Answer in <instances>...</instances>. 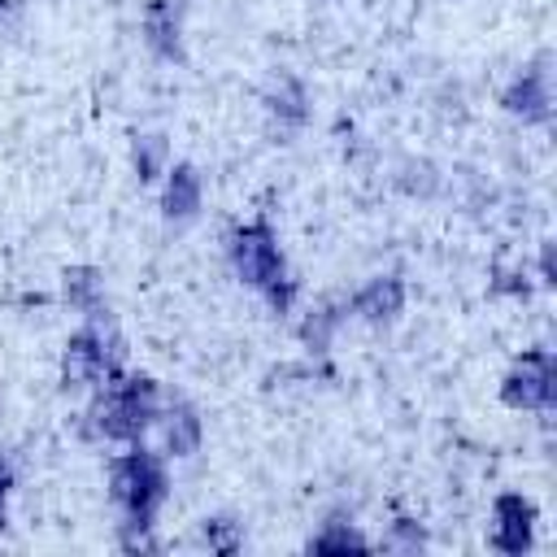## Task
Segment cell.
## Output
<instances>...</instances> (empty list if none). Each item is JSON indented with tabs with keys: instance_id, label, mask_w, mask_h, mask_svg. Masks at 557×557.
<instances>
[{
	"instance_id": "obj_9",
	"label": "cell",
	"mask_w": 557,
	"mask_h": 557,
	"mask_svg": "<svg viewBox=\"0 0 557 557\" xmlns=\"http://www.w3.org/2000/svg\"><path fill=\"white\" fill-rule=\"evenodd\" d=\"M144 35L148 48L165 61H183V39H178V9L170 0H152L144 9Z\"/></svg>"
},
{
	"instance_id": "obj_13",
	"label": "cell",
	"mask_w": 557,
	"mask_h": 557,
	"mask_svg": "<svg viewBox=\"0 0 557 557\" xmlns=\"http://www.w3.org/2000/svg\"><path fill=\"white\" fill-rule=\"evenodd\" d=\"M366 548H370V540L344 518L322 522V531L309 540V553H366Z\"/></svg>"
},
{
	"instance_id": "obj_4",
	"label": "cell",
	"mask_w": 557,
	"mask_h": 557,
	"mask_svg": "<svg viewBox=\"0 0 557 557\" xmlns=\"http://www.w3.org/2000/svg\"><path fill=\"white\" fill-rule=\"evenodd\" d=\"M231 265L257 292H265L274 278H283V252H278L270 222H248L231 235Z\"/></svg>"
},
{
	"instance_id": "obj_21",
	"label": "cell",
	"mask_w": 557,
	"mask_h": 557,
	"mask_svg": "<svg viewBox=\"0 0 557 557\" xmlns=\"http://www.w3.org/2000/svg\"><path fill=\"white\" fill-rule=\"evenodd\" d=\"M540 278H544V283H553V244H544V248H540Z\"/></svg>"
},
{
	"instance_id": "obj_18",
	"label": "cell",
	"mask_w": 557,
	"mask_h": 557,
	"mask_svg": "<svg viewBox=\"0 0 557 557\" xmlns=\"http://www.w3.org/2000/svg\"><path fill=\"white\" fill-rule=\"evenodd\" d=\"M392 548H400V553H418L422 544H426V531L413 522V518H396L392 522V540H387Z\"/></svg>"
},
{
	"instance_id": "obj_3",
	"label": "cell",
	"mask_w": 557,
	"mask_h": 557,
	"mask_svg": "<svg viewBox=\"0 0 557 557\" xmlns=\"http://www.w3.org/2000/svg\"><path fill=\"white\" fill-rule=\"evenodd\" d=\"M500 400L509 409H540L548 413L557 405V361L548 348H531L522 352L509 374L500 379Z\"/></svg>"
},
{
	"instance_id": "obj_2",
	"label": "cell",
	"mask_w": 557,
	"mask_h": 557,
	"mask_svg": "<svg viewBox=\"0 0 557 557\" xmlns=\"http://www.w3.org/2000/svg\"><path fill=\"white\" fill-rule=\"evenodd\" d=\"M157 418V383L148 374H131L122 379L104 400H96L91 409V422L104 440H122V444H135Z\"/></svg>"
},
{
	"instance_id": "obj_20",
	"label": "cell",
	"mask_w": 557,
	"mask_h": 557,
	"mask_svg": "<svg viewBox=\"0 0 557 557\" xmlns=\"http://www.w3.org/2000/svg\"><path fill=\"white\" fill-rule=\"evenodd\" d=\"M9 487H13V470H9V461L0 457V522H4V496H9Z\"/></svg>"
},
{
	"instance_id": "obj_17",
	"label": "cell",
	"mask_w": 557,
	"mask_h": 557,
	"mask_svg": "<svg viewBox=\"0 0 557 557\" xmlns=\"http://www.w3.org/2000/svg\"><path fill=\"white\" fill-rule=\"evenodd\" d=\"M335 318H339L335 309H322V313H313V318L300 326V339H305L313 352H322V348H326V339H331V331H335Z\"/></svg>"
},
{
	"instance_id": "obj_19",
	"label": "cell",
	"mask_w": 557,
	"mask_h": 557,
	"mask_svg": "<svg viewBox=\"0 0 557 557\" xmlns=\"http://www.w3.org/2000/svg\"><path fill=\"white\" fill-rule=\"evenodd\" d=\"M265 300L274 305V313H287L292 309V300H296V283L283 274V278H274L270 287H265Z\"/></svg>"
},
{
	"instance_id": "obj_16",
	"label": "cell",
	"mask_w": 557,
	"mask_h": 557,
	"mask_svg": "<svg viewBox=\"0 0 557 557\" xmlns=\"http://www.w3.org/2000/svg\"><path fill=\"white\" fill-rule=\"evenodd\" d=\"M205 544L222 557H231L244 540H239V522L235 518H205Z\"/></svg>"
},
{
	"instance_id": "obj_14",
	"label": "cell",
	"mask_w": 557,
	"mask_h": 557,
	"mask_svg": "<svg viewBox=\"0 0 557 557\" xmlns=\"http://www.w3.org/2000/svg\"><path fill=\"white\" fill-rule=\"evenodd\" d=\"M265 100H270V113H278V122L300 126L309 117V96H305V87L296 78H278V87Z\"/></svg>"
},
{
	"instance_id": "obj_6",
	"label": "cell",
	"mask_w": 557,
	"mask_h": 557,
	"mask_svg": "<svg viewBox=\"0 0 557 557\" xmlns=\"http://www.w3.org/2000/svg\"><path fill=\"white\" fill-rule=\"evenodd\" d=\"M535 540V505L522 492H500L492 500V548L505 557L531 553Z\"/></svg>"
},
{
	"instance_id": "obj_7",
	"label": "cell",
	"mask_w": 557,
	"mask_h": 557,
	"mask_svg": "<svg viewBox=\"0 0 557 557\" xmlns=\"http://www.w3.org/2000/svg\"><path fill=\"white\" fill-rule=\"evenodd\" d=\"M500 104H505L513 117H522V122H548L553 96H548L544 74H540V70H522V74H518V78L505 87Z\"/></svg>"
},
{
	"instance_id": "obj_22",
	"label": "cell",
	"mask_w": 557,
	"mask_h": 557,
	"mask_svg": "<svg viewBox=\"0 0 557 557\" xmlns=\"http://www.w3.org/2000/svg\"><path fill=\"white\" fill-rule=\"evenodd\" d=\"M17 4H22V0H0V17H4V13H13Z\"/></svg>"
},
{
	"instance_id": "obj_15",
	"label": "cell",
	"mask_w": 557,
	"mask_h": 557,
	"mask_svg": "<svg viewBox=\"0 0 557 557\" xmlns=\"http://www.w3.org/2000/svg\"><path fill=\"white\" fill-rule=\"evenodd\" d=\"M131 165L139 183H152L157 174H165V135H139L131 148Z\"/></svg>"
},
{
	"instance_id": "obj_5",
	"label": "cell",
	"mask_w": 557,
	"mask_h": 557,
	"mask_svg": "<svg viewBox=\"0 0 557 557\" xmlns=\"http://www.w3.org/2000/svg\"><path fill=\"white\" fill-rule=\"evenodd\" d=\"M113 352L104 348V335L96 326H83L65 339V352H61V383L65 387H91L100 379H113Z\"/></svg>"
},
{
	"instance_id": "obj_1",
	"label": "cell",
	"mask_w": 557,
	"mask_h": 557,
	"mask_svg": "<svg viewBox=\"0 0 557 557\" xmlns=\"http://www.w3.org/2000/svg\"><path fill=\"white\" fill-rule=\"evenodd\" d=\"M165 487H170L165 466L144 448H135V453H126L109 466V496L126 509V531H148L152 527V518L165 500Z\"/></svg>"
},
{
	"instance_id": "obj_11",
	"label": "cell",
	"mask_w": 557,
	"mask_h": 557,
	"mask_svg": "<svg viewBox=\"0 0 557 557\" xmlns=\"http://www.w3.org/2000/svg\"><path fill=\"white\" fill-rule=\"evenodd\" d=\"M61 292H65V300H70L74 309H83V313H91V318L104 313L100 270H96V265H70V270L61 274Z\"/></svg>"
},
{
	"instance_id": "obj_8",
	"label": "cell",
	"mask_w": 557,
	"mask_h": 557,
	"mask_svg": "<svg viewBox=\"0 0 557 557\" xmlns=\"http://www.w3.org/2000/svg\"><path fill=\"white\" fill-rule=\"evenodd\" d=\"M405 309V283L396 274L370 278L357 296H352V313H361L366 322H392Z\"/></svg>"
},
{
	"instance_id": "obj_12",
	"label": "cell",
	"mask_w": 557,
	"mask_h": 557,
	"mask_svg": "<svg viewBox=\"0 0 557 557\" xmlns=\"http://www.w3.org/2000/svg\"><path fill=\"white\" fill-rule=\"evenodd\" d=\"M165 448L174 457H191L200 448V418H196L191 405H174L165 413Z\"/></svg>"
},
{
	"instance_id": "obj_10",
	"label": "cell",
	"mask_w": 557,
	"mask_h": 557,
	"mask_svg": "<svg viewBox=\"0 0 557 557\" xmlns=\"http://www.w3.org/2000/svg\"><path fill=\"white\" fill-rule=\"evenodd\" d=\"M161 209H165V218H196V209H200V174H196V165H187V161H178L174 170H165V196H161Z\"/></svg>"
}]
</instances>
